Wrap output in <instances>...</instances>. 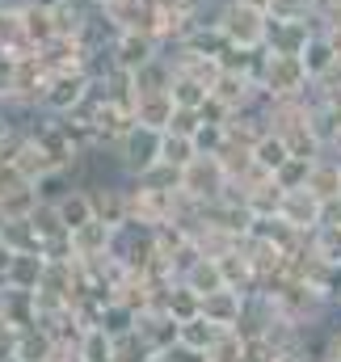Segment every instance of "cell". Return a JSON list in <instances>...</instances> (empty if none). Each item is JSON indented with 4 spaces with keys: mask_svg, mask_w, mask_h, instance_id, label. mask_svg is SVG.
<instances>
[{
    "mask_svg": "<svg viewBox=\"0 0 341 362\" xmlns=\"http://www.w3.org/2000/svg\"><path fill=\"white\" fill-rule=\"evenodd\" d=\"M211 21L224 30V38L241 51H257L265 47V25H270V13L265 4H253V0H219Z\"/></svg>",
    "mask_w": 341,
    "mask_h": 362,
    "instance_id": "1",
    "label": "cell"
},
{
    "mask_svg": "<svg viewBox=\"0 0 341 362\" xmlns=\"http://www.w3.org/2000/svg\"><path fill=\"white\" fill-rule=\"evenodd\" d=\"M161 135H165V131H152V127H139V122H131V127L118 135L114 156H118V165H122L127 177H139L144 169H152V165L161 160Z\"/></svg>",
    "mask_w": 341,
    "mask_h": 362,
    "instance_id": "2",
    "label": "cell"
},
{
    "mask_svg": "<svg viewBox=\"0 0 341 362\" xmlns=\"http://www.w3.org/2000/svg\"><path fill=\"white\" fill-rule=\"evenodd\" d=\"M232 185V173L219 156H194L185 169H181V194L198 198V202H219Z\"/></svg>",
    "mask_w": 341,
    "mask_h": 362,
    "instance_id": "3",
    "label": "cell"
},
{
    "mask_svg": "<svg viewBox=\"0 0 341 362\" xmlns=\"http://www.w3.org/2000/svg\"><path fill=\"white\" fill-rule=\"evenodd\" d=\"M85 93H88V76L81 72V68H72V72H55V76H47V85H42L38 110L51 114V118H68V114L85 101Z\"/></svg>",
    "mask_w": 341,
    "mask_h": 362,
    "instance_id": "4",
    "label": "cell"
},
{
    "mask_svg": "<svg viewBox=\"0 0 341 362\" xmlns=\"http://www.w3.org/2000/svg\"><path fill=\"white\" fill-rule=\"evenodd\" d=\"M312 85L308 68L299 55H270L265 51V72H261V89L270 97H304Z\"/></svg>",
    "mask_w": 341,
    "mask_h": 362,
    "instance_id": "5",
    "label": "cell"
},
{
    "mask_svg": "<svg viewBox=\"0 0 341 362\" xmlns=\"http://www.w3.org/2000/svg\"><path fill=\"white\" fill-rule=\"evenodd\" d=\"M278 219H282L287 228H295L299 236H308V232H316V228L325 223V202H320L308 185H304V189H282Z\"/></svg>",
    "mask_w": 341,
    "mask_h": 362,
    "instance_id": "6",
    "label": "cell"
},
{
    "mask_svg": "<svg viewBox=\"0 0 341 362\" xmlns=\"http://www.w3.org/2000/svg\"><path fill=\"white\" fill-rule=\"evenodd\" d=\"M165 51V42L156 38V34H144V30H122L118 34V42H114V59H118V68L122 72H135V68H144L148 59H156Z\"/></svg>",
    "mask_w": 341,
    "mask_h": 362,
    "instance_id": "7",
    "label": "cell"
},
{
    "mask_svg": "<svg viewBox=\"0 0 341 362\" xmlns=\"http://www.w3.org/2000/svg\"><path fill=\"white\" fill-rule=\"evenodd\" d=\"M312 30H316L312 21H278V17H270V25H265V51L270 55H304Z\"/></svg>",
    "mask_w": 341,
    "mask_h": 362,
    "instance_id": "8",
    "label": "cell"
},
{
    "mask_svg": "<svg viewBox=\"0 0 341 362\" xmlns=\"http://www.w3.org/2000/svg\"><path fill=\"white\" fill-rule=\"evenodd\" d=\"M55 350H59V341H55V333L47 329V325H25V329H17V341H13V362H55Z\"/></svg>",
    "mask_w": 341,
    "mask_h": 362,
    "instance_id": "9",
    "label": "cell"
},
{
    "mask_svg": "<svg viewBox=\"0 0 341 362\" xmlns=\"http://www.w3.org/2000/svg\"><path fill=\"white\" fill-rule=\"evenodd\" d=\"M245 291H232V286H219V291H211V295H202V316L211 320V325H219V329H236L241 325V316H245Z\"/></svg>",
    "mask_w": 341,
    "mask_h": 362,
    "instance_id": "10",
    "label": "cell"
},
{
    "mask_svg": "<svg viewBox=\"0 0 341 362\" xmlns=\"http://www.w3.org/2000/svg\"><path fill=\"white\" fill-rule=\"evenodd\" d=\"M299 59H304V68H308V76H312V81H325V76H329V72L337 68V59H341V47L333 42V34H325V30L316 25Z\"/></svg>",
    "mask_w": 341,
    "mask_h": 362,
    "instance_id": "11",
    "label": "cell"
},
{
    "mask_svg": "<svg viewBox=\"0 0 341 362\" xmlns=\"http://www.w3.org/2000/svg\"><path fill=\"white\" fill-rule=\"evenodd\" d=\"M110 236H114V223L105 219H88L72 232V253L76 262H97V257H110Z\"/></svg>",
    "mask_w": 341,
    "mask_h": 362,
    "instance_id": "12",
    "label": "cell"
},
{
    "mask_svg": "<svg viewBox=\"0 0 341 362\" xmlns=\"http://www.w3.org/2000/svg\"><path fill=\"white\" fill-rule=\"evenodd\" d=\"M177 282H181V286H190L198 299H202V295H211V291H219V286H228V282H224V266H219V257H207V253H198V257L181 270Z\"/></svg>",
    "mask_w": 341,
    "mask_h": 362,
    "instance_id": "13",
    "label": "cell"
},
{
    "mask_svg": "<svg viewBox=\"0 0 341 362\" xmlns=\"http://www.w3.org/2000/svg\"><path fill=\"white\" fill-rule=\"evenodd\" d=\"M118 21L105 13V8H88V17H85V25H81V34H76V42H81V51H101V47H114L118 42Z\"/></svg>",
    "mask_w": 341,
    "mask_h": 362,
    "instance_id": "14",
    "label": "cell"
},
{
    "mask_svg": "<svg viewBox=\"0 0 341 362\" xmlns=\"http://www.w3.org/2000/svg\"><path fill=\"white\" fill-rule=\"evenodd\" d=\"M173 97L169 93H139L135 97V105H131V118L139 122V127H152V131H169L173 122Z\"/></svg>",
    "mask_w": 341,
    "mask_h": 362,
    "instance_id": "15",
    "label": "cell"
},
{
    "mask_svg": "<svg viewBox=\"0 0 341 362\" xmlns=\"http://www.w3.org/2000/svg\"><path fill=\"white\" fill-rule=\"evenodd\" d=\"M257 93H261V85H257L253 76H245V72H224V76L215 81L211 97H215L219 105H228V110H245Z\"/></svg>",
    "mask_w": 341,
    "mask_h": 362,
    "instance_id": "16",
    "label": "cell"
},
{
    "mask_svg": "<svg viewBox=\"0 0 341 362\" xmlns=\"http://www.w3.org/2000/svg\"><path fill=\"white\" fill-rule=\"evenodd\" d=\"M135 320H139V312H135V303H127V299H110V303H101V312L93 316V325L101 329V333H110L114 341L118 337H127V333H135Z\"/></svg>",
    "mask_w": 341,
    "mask_h": 362,
    "instance_id": "17",
    "label": "cell"
},
{
    "mask_svg": "<svg viewBox=\"0 0 341 362\" xmlns=\"http://www.w3.org/2000/svg\"><path fill=\"white\" fill-rule=\"evenodd\" d=\"M228 329H219V325H211L202 312L198 316H190V320H177V341L181 346H190V350H202V354H211L215 346H219V337H224Z\"/></svg>",
    "mask_w": 341,
    "mask_h": 362,
    "instance_id": "18",
    "label": "cell"
},
{
    "mask_svg": "<svg viewBox=\"0 0 341 362\" xmlns=\"http://www.w3.org/2000/svg\"><path fill=\"white\" fill-rule=\"evenodd\" d=\"M308 189H312L320 202H329V198H337V194H341V160L333 156V152H320V156L312 160Z\"/></svg>",
    "mask_w": 341,
    "mask_h": 362,
    "instance_id": "19",
    "label": "cell"
},
{
    "mask_svg": "<svg viewBox=\"0 0 341 362\" xmlns=\"http://www.w3.org/2000/svg\"><path fill=\"white\" fill-rule=\"evenodd\" d=\"M55 211H59V219H64V228L68 232H76L81 223L88 219H97V206H93V194H88L85 185H72L59 202H55Z\"/></svg>",
    "mask_w": 341,
    "mask_h": 362,
    "instance_id": "20",
    "label": "cell"
},
{
    "mask_svg": "<svg viewBox=\"0 0 341 362\" xmlns=\"http://www.w3.org/2000/svg\"><path fill=\"white\" fill-rule=\"evenodd\" d=\"M42 270H47L42 249H38V253H13V262H8V286H13V291H38Z\"/></svg>",
    "mask_w": 341,
    "mask_h": 362,
    "instance_id": "21",
    "label": "cell"
},
{
    "mask_svg": "<svg viewBox=\"0 0 341 362\" xmlns=\"http://www.w3.org/2000/svg\"><path fill=\"white\" fill-rule=\"evenodd\" d=\"M304 249L312 257H320L325 266H341V223H320L316 232H308Z\"/></svg>",
    "mask_w": 341,
    "mask_h": 362,
    "instance_id": "22",
    "label": "cell"
},
{
    "mask_svg": "<svg viewBox=\"0 0 341 362\" xmlns=\"http://www.w3.org/2000/svg\"><path fill=\"white\" fill-rule=\"evenodd\" d=\"M0 245L8 253H38L42 249V240H38V232H34L30 219H4L0 223Z\"/></svg>",
    "mask_w": 341,
    "mask_h": 362,
    "instance_id": "23",
    "label": "cell"
},
{
    "mask_svg": "<svg viewBox=\"0 0 341 362\" xmlns=\"http://www.w3.org/2000/svg\"><path fill=\"white\" fill-rule=\"evenodd\" d=\"M287 156H291V148H287V139H282L278 131H265V135L253 144V165L257 169H265L270 177H274V169H278Z\"/></svg>",
    "mask_w": 341,
    "mask_h": 362,
    "instance_id": "24",
    "label": "cell"
},
{
    "mask_svg": "<svg viewBox=\"0 0 341 362\" xmlns=\"http://www.w3.org/2000/svg\"><path fill=\"white\" fill-rule=\"evenodd\" d=\"M13 165L21 169V177H25V181H38L42 173H51V169H55V160H51V156H47V152H42V148H38V144H34L30 135H25V144L17 148Z\"/></svg>",
    "mask_w": 341,
    "mask_h": 362,
    "instance_id": "25",
    "label": "cell"
},
{
    "mask_svg": "<svg viewBox=\"0 0 341 362\" xmlns=\"http://www.w3.org/2000/svg\"><path fill=\"white\" fill-rule=\"evenodd\" d=\"M135 185H144V189H156V194H177L181 189V169L169 165V160H156L152 169H144L139 177H131Z\"/></svg>",
    "mask_w": 341,
    "mask_h": 362,
    "instance_id": "26",
    "label": "cell"
},
{
    "mask_svg": "<svg viewBox=\"0 0 341 362\" xmlns=\"http://www.w3.org/2000/svg\"><path fill=\"white\" fill-rule=\"evenodd\" d=\"M169 97H173V105H177V110H202V101L211 97V89H207V85H198V81H194V76H185V72H173Z\"/></svg>",
    "mask_w": 341,
    "mask_h": 362,
    "instance_id": "27",
    "label": "cell"
},
{
    "mask_svg": "<svg viewBox=\"0 0 341 362\" xmlns=\"http://www.w3.org/2000/svg\"><path fill=\"white\" fill-rule=\"evenodd\" d=\"M34 211H38V189L34 185H21V189L0 198V223L4 219H30Z\"/></svg>",
    "mask_w": 341,
    "mask_h": 362,
    "instance_id": "28",
    "label": "cell"
},
{
    "mask_svg": "<svg viewBox=\"0 0 341 362\" xmlns=\"http://www.w3.org/2000/svg\"><path fill=\"white\" fill-rule=\"evenodd\" d=\"M81 362H114V337L101 333L97 325H88L85 337H81V350H76Z\"/></svg>",
    "mask_w": 341,
    "mask_h": 362,
    "instance_id": "29",
    "label": "cell"
},
{
    "mask_svg": "<svg viewBox=\"0 0 341 362\" xmlns=\"http://www.w3.org/2000/svg\"><path fill=\"white\" fill-rule=\"evenodd\" d=\"M194 156H198V148H194L190 135H177V131H165V135H161V160H169V165H177V169H185Z\"/></svg>",
    "mask_w": 341,
    "mask_h": 362,
    "instance_id": "30",
    "label": "cell"
},
{
    "mask_svg": "<svg viewBox=\"0 0 341 362\" xmlns=\"http://www.w3.org/2000/svg\"><path fill=\"white\" fill-rule=\"evenodd\" d=\"M308 177H312V160H308V156H287V160L274 169L278 189H304Z\"/></svg>",
    "mask_w": 341,
    "mask_h": 362,
    "instance_id": "31",
    "label": "cell"
},
{
    "mask_svg": "<svg viewBox=\"0 0 341 362\" xmlns=\"http://www.w3.org/2000/svg\"><path fill=\"white\" fill-rule=\"evenodd\" d=\"M320 0H265V13L278 21H312Z\"/></svg>",
    "mask_w": 341,
    "mask_h": 362,
    "instance_id": "32",
    "label": "cell"
},
{
    "mask_svg": "<svg viewBox=\"0 0 341 362\" xmlns=\"http://www.w3.org/2000/svg\"><path fill=\"white\" fill-rule=\"evenodd\" d=\"M25 38L34 42V51L42 47V42H51L55 38V21H51V13L47 8H34V4H25Z\"/></svg>",
    "mask_w": 341,
    "mask_h": 362,
    "instance_id": "33",
    "label": "cell"
},
{
    "mask_svg": "<svg viewBox=\"0 0 341 362\" xmlns=\"http://www.w3.org/2000/svg\"><path fill=\"white\" fill-rule=\"evenodd\" d=\"M72 185H76V181H72V173H68V169H51V173H42V177L34 181L38 202H51V206H55V202H59Z\"/></svg>",
    "mask_w": 341,
    "mask_h": 362,
    "instance_id": "34",
    "label": "cell"
},
{
    "mask_svg": "<svg viewBox=\"0 0 341 362\" xmlns=\"http://www.w3.org/2000/svg\"><path fill=\"white\" fill-rule=\"evenodd\" d=\"M224 139H228V127H224V122H202V127L194 131V148H198V156H219Z\"/></svg>",
    "mask_w": 341,
    "mask_h": 362,
    "instance_id": "35",
    "label": "cell"
},
{
    "mask_svg": "<svg viewBox=\"0 0 341 362\" xmlns=\"http://www.w3.org/2000/svg\"><path fill=\"white\" fill-rule=\"evenodd\" d=\"M202 127V114L198 110H173V122H169V131H177V135H190L194 139V131Z\"/></svg>",
    "mask_w": 341,
    "mask_h": 362,
    "instance_id": "36",
    "label": "cell"
},
{
    "mask_svg": "<svg viewBox=\"0 0 341 362\" xmlns=\"http://www.w3.org/2000/svg\"><path fill=\"white\" fill-rule=\"evenodd\" d=\"M8 262H13V253H8V249L0 245V291L8 286Z\"/></svg>",
    "mask_w": 341,
    "mask_h": 362,
    "instance_id": "37",
    "label": "cell"
},
{
    "mask_svg": "<svg viewBox=\"0 0 341 362\" xmlns=\"http://www.w3.org/2000/svg\"><path fill=\"white\" fill-rule=\"evenodd\" d=\"M25 4H34V8H47V13H55L59 4H68V0H25Z\"/></svg>",
    "mask_w": 341,
    "mask_h": 362,
    "instance_id": "38",
    "label": "cell"
},
{
    "mask_svg": "<svg viewBox=\"0 0 341 362\" xmlns=\"http://www.w3.org/2000/svg\"><path fill=\"white\" fill-rule=\"evenodd\" d=\"M329 358L341 362V333H333V337H329Z\"/></svg>",
    "mask_w": 341,
    "mask_h": 362,
    "instance_id": "39",
    "label": "cell"
},
{
    "mask_svg": "<svg viewBox=\"0 0 341 362\" xmlns=\"http://www.w3.org/2000/svg\"><path fill=\"white\" fill-rule=\"evenodd\" d=\"M8 131H13V122H8V114H4V105H0V139H4Z\"/></svg>",
    "mask_w": 341,
    "mask_h": 362,
    "instance_id": "40",
    "label": "cell"
},
{
    "mask_svg": "<svg viewBox=\"0 0 341 362\" xmlns=\"http://www.w3.org/2000/svg\"><path fill=\"white\" fill-rule=\"evenodd\" d=\"M278 362H308V358H304V354H282Z\"/></svg>",
    "mask_w": 341,
    "mask_h": 362,
    "instance_id": "41",
    "label": "cell"
},
{
    "mask_svg": "<svg viewBox=\"0 0 341 362\" xmlns=\"http://www.w3.org/2000/svg\"><path fill=\"white\" fill-rule=\"evenodd\" d=\"M88 4H97V8H105V4H110V0H88Z\"/></svg>",
    "mask_w": 341,
    "mask_h": 362,
    "instance_id": "42",
    "label": "cell"
},
{
    "mask_svg": "<svg viewBox=\"0 0 341 362\" xmlns=\"http://www.w3.org/2000/svg\"><path fill=\"white\" fill-rule=\"evenodd\" d=\"M325 362H333V358H325Z\"/></svg>",
    "mask_w": 341,
    "mask_h": 362,
    "instance_id": "43",
    "label": "cell"
}]
</instances>
